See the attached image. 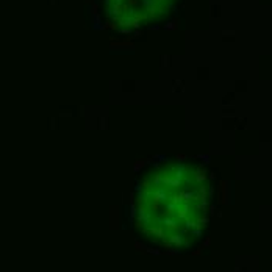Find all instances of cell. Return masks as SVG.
Returning a JSON list of instances; mask_svg holds the SVG:
<instances>
[{"mask_svg":"<svg viewBox=\"0 0 272 272\" xmlns=\"http://www.w3.org/2000/svg\"><path fill=\"white\" fill-rule=\"evenodd\" d=\"M216 172L202 158L163 156L136 172L130 228L144 246L192 252L205 239L216 206Z\"/></svg>","mask_w":272,"mask_h":272,"instance_id":"6da1fadb","label":"cell"}]
</instances>
